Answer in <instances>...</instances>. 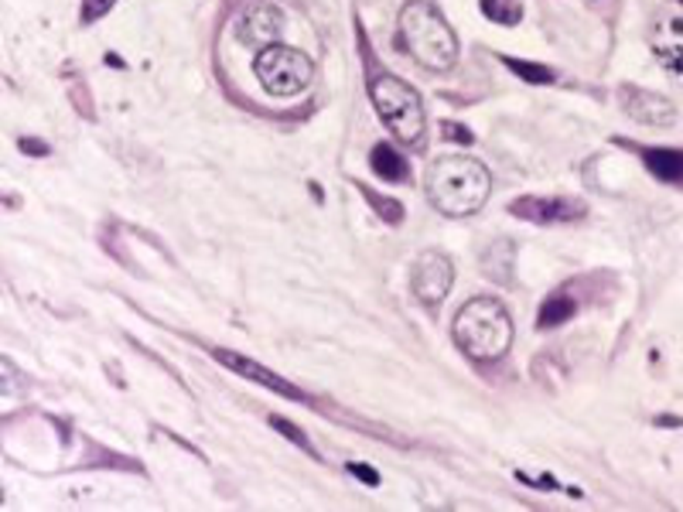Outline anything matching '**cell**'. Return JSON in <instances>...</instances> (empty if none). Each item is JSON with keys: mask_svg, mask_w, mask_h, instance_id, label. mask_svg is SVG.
Segmentation results:
<instances>
[{"mask_svg": "<svg viewBox=\"0 0 683 512\" xmlns=\"http://www.w3.org/2000/svg\"><path fill=\"white\" fill-rule=\"evenodd\" d=\"M116 0H82V24H92V21H100L103 14L113 11Z\"/></svg>", "mask_w": 683, "mask_h": 512, "instance_id": "17", "label": "cell"}, {"mask_svg": "<svg viewBox=\"0 0 683 512\" xmlns=\"http://www.w3.org/2000/svg\"><path fill=\"white\" fill-rule=\"evenodd\" d=\"M676 4H683V0H676Z\"/></svg>", "mask_w": 683, "mask_h": 512, "instance_id": "21", "label": "cell"}, {"mask_svg": "<svg viewBox=\"0 0 683 512\" xmlns=\"http://www.w3.org/2000/svg\"><path fill=\"white\" fill-rule=\"evenodd\" d=\"M455 345L475 363L503 359L513 345V318L495 298H472L455 314Z\"/></svg>", "mask_w": 683, "mask_h": 512, "instance_id": "2", "label": "cell"}, {"mask_svg": "<svg viewBox=\"0 0 683 512\" xmlns=\"http://www.w3.org/2000/svg\"><path fill=\"white\" fill-rule=\"evenodd\" d=\"M451 283H455V264H451L448 253H441V249H424L417 260H414L411 287H414V298L424 308H441V301L451 291Z\"/></svg>", "mask_w": 683, "mask_h": 512, "instance_id": "6", "label": "cell"}, {"mask_svg": "<svg viewBox=\"0 0 683 512\" xmlns=\"http://www.w3.org/2000/svg\"><path fill=\"white\" fill-rule=\"evenodd\" d=\"M349 475H356L359 482H362V486H369V489H377V486H380V475L372 471L369 465H362V461H352V465H349Z\"/></svg>", "mask_w": 683, "mask_h": 512, "instance_id": "19", "label": "cell"}, {"mask_svg": "<svg viewBox=\"0 0 683 512\" xmlns=\"http://www.w3.org/2000/svg\"><path fill=\"white\" fill-rule=\"evenodd\" d=\"M441 134L448 137V141H455V144H472L475 137H472V131H469V126H461V123H441Z\"/></svg>", "mask_w": 683, "mask_h": 512, "instance_id": "18", "label": "cell"}, {"mask_svg": "<svg viewBox=\"0 0 683 512\" xmlns=\"http://www.w3.org/2000/svg\"><path fill=\"white\" fill-rule=\"evenodd\" d=\"M513 215L526 219V222H574L578 215H584V202H574V199H540V196H530V199H519L510 205Z\"/></svg>", "mask_w": 683, "mask_h": 512, "instance_id": "10", "label": "cell"}, {"mask_svg": "<svg viewBox=\"0 0 683 512\" xmlns=\"http://www.w3.org/2000/svg\"><path fill=\"white\" fill-rule=\"evenodd\" d=\"M369 165H372V171H377L383 181H407V175H411L407 162H403V154H396L390 144H377V147H372Z\"/></svg>", "mask_w": 683, "mask_h": 512, "instance_id": "11", "label": "cell"}, {"mask_svg": "<svg viewBox=\"0 0 683 512\" xmlns=\"http://www.w3.org/2000/svg\"><path fill=\"white\" fill-rule=\"evenodd\" d=\"M400 42L430 73H448L458 62L455 31L448 27L445 14L434 4H427V0H411L400 11Z\"/></svg>", "mask_w": 683, "mask_h": 512, "instance_id": "3", "label": "cell"}, {"mask_svg": "<svg viewBox=\"0 0 683 512\" xmlns=\"http://www.w3.org/2000/svg\"><path fill=\"white\" fill-rule=\"evenodd\" d=\"M281 31H284V14H281V8L267 4V0H260V4H250L236 21V38L243 45L260 48V52L277 45Z\"/></svg>", "mask_w": 683, "mask_h": 512, "instance_id": "7", "label": "cell"}, {"mask_svg": "<svg viewBox=\"0 0 683 512\" xmlns=\"http://www.w3.org/2000/svg\"><path fill=\"white\" fill-rule=\"evenodd\" d=\"M642 162L649 168V175H657L660 181H683V151H646L642 154Z\"/></svg>", "mask_w": 683, "mask_h": 512, "instance_id": "12", "label": "cell"}, {"mask_svg": "<svg viewBox=\"0 0 683 512\" xmlns=\"http://www.w3.org/2000/svg\"><path fill=\"white\" fill-rule=\"evenodd\" d=\"M254 73L270 96L291 100V96L307 89V82L315 76V66H312V58L291 45H270L254 58Z\"/></svg>", "mask_w": 683, "mask_h": 512, "instance_id": "5", "label": "cell"}, {"mask_svg": "<svg viewBox=\"0 0 683 512\" xmlns=\"http://www.w3.org/2000/svg\"><path fill=\"white\" fill-rule=\"evenodd\" d=\"M369 96L372 107H377L380 120L387 123V131L407 147H421L424 134H427V116H424V103L411 82H403L400 76L380 73L369 82Z\"/></svg>", "mask_w": 683, "mask_h": 512, "instance_id": "4", "label": "cell"}, {"mask_svg": "<svg viewBox=\"0 0 683 512\" xmlns=\"http://www.w3.org/2000/svg\"><path fill=\"white\" fill-rule=\"evenodd\" d=\"M482 14L495 24H519L523 18V4L519 0H482Z\"/></svg>", "mask_w": 683, "mask_h": 512, "instance_id": "15", "label": "cell"}, {"mask_svg": "<svg viewBox=\"0 0 683 512\" xmlns=\"http://www.w3.org/2000/svg\"><path fill=\"white\" fill-rule=\"evenodd\" d=\"M506 62V69L510 73H516L523 82H530V86H550L557 76H553V69H547V66H537V62H516V58H503Z\"/></svg>", "mask_w": 683, "mask_h": 512, "instance_id": "14", "label": "cell"}, {"mask_svg": "<svg viewBox=\"0 0 683 512\" xmlns=\"http://www.w3.org/2000/svg\"><path fill=\"white\" fill-rule=\"evenodd\" d=\"M21 151H24V154H38V157H45V154H48V147H45V144H38V141H21Z\"/></svg>", "mask_w": 683, "mask_h": 512, "instance_id": "20", "label": "cell"}, {"mask_svg": "<svg viewBox=\"0 0 683 512\" xmlns=\"http://www.w3.org/2000/svg\"><path fill=\"white\" fill-rule=\"evenodd\" d=\"M215 356V363H223L226 369H233L236 376H243V379H250V382H257V387H264V390H273V393H281V397H288V400H307L301 390H294L291 382L284 379V376H277L273 369H267V366H260V363H254V359H246V356H239V352H229V348H215L212 352Z\"/></svg>", "mask_w": 683, "mask_h": 512, "instance_id": "9", "label": "cell"}, {"mask_svg": "<svg viewBox=\"0 0 683 512\" xmlns=\"http://www.w3.org/2000/svg\"><path fill=\"white\" fill-rule=\"evenodd\" d=\"M618 103L626 107V113L636 123H646V126H673L676 123V107L653 89L623 86L618 89Z\"/></svg>", "mask_w": 683, "mask_h": 512, "instance_id": "8", "label": "cell"}, {"mask_svg": "<svg viewBox=\"0 0 683 512\" xmlns=\"http://www.w3.org/2000/svg\"><path fill=\"white\" fill-rule=\"evenodd\" d=\"M492 191V175L482 162L464 154H448L438 157L427 171V199L448 219H464L475 215Z\"/></svg>", "mask_w": 683, "mask_h": 512, "instance_id": "1", "label": "cell"}, {"mask_svg": "<svg viewBox=\"0 0 683 512\" xmlns=\"http://www.w3.org/2000/svg\"><path fill=\"white\" fill-rule=\"evenodd\" d=\"M270 427H277V431H281V434H284L291 444H298V447H301V452H307L312 458H318V452L312 447V441H307V434H304L301 427H294L291 421H284V418H270Z\"/></svg>", "mask_w": 683, "mask_h": 512, "instance_id": "16", "label": "cell"}, {"mask_svg": "<svg viewBox=\"0 0 683 512\" xmlns=\"http://www.w3.org/2000/svg\"><path fill=\"white\" fill-rule=\"evenodd\" d=\"M578 314V301L571 294H550L537 314V329H561L564 322H571V318Z\"/></svg>", "mask_w": 683, "mask_h": 512, "instance_id": "13", "label": "cell"}]
</instances>
